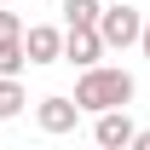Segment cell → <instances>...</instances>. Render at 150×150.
<instances>
[{"mask_svg":"<svg viewBox=\"0 0 150 150\" xmlns=\"http://www.w3.org/2000/svg\"><path fill=\"white\" fill-rule=\"evenodd\" d=\"M133 93H139V81H133L127 69H110V64L81 69V81H75V104H81V110H93V115H104V110H127Z\"/></svg>","mask_w":150,"mask_h":150,"instance_id":"1","label":"cell"},{"mask_svg":"<svg viewBox=\"0 0 150 150\" xmlns=\"http://www.w3.org/2000/svg\"><path fill=\"white\" fill-rule=\"evenodd\" d=\"M98 35L110 52H127L144 40V18H139V6H104V18H98Z\"/></svg>","mask_w":150,"mask_h":150,"instance_id":"2","label":"cell"},{"mask_svg":"<svg viewBox=\"0 0 150 150\" xmlns=\"http://www.w3.org/2000/svg\"><path fill=\"white\" fill-rule=\"evenodd\" d=\"M93 139H98V150H127L133 139H139V127H133L127 110H104V115L93 121Z\"/></svg>","mask_w":150,"mask_h":150,"instance_id":"3","label":"cell"},{"mask_svg":"<svg viewBox=\"0 0 150 150\" xmlns=\"http://www.w3.org/2000/svg\"><path fill=\"white\" fill-rule=\"evenodd\" d=\"M110 52V46H104V35H98V29H69V35H64V58H69L75 69H98V58Z\"/></svg>","mask_w":150,"mask_h":150,"instance_id":"4","label":"cell"},{"mask_svg":"<svg viewBox=\"0 0 150 150\" xmlns=\"http://www.w3.org/2000/svg\"><path fill=\"white\" fill-rule=\"evenodd\" d=\"M35 121H40V133H75V121H81V104L75 98H40L35 104Z\"/></svg>","mask_w":150,"mask_h":150,"instance_id":"5","label":"cell"},{"mask_svg":"<svg viewBox=\"0 0 150 150\" xmlns=\"http://www.w3.org/2000/svg\"><path fill=\"white\" fill-rule=\"evenodd\" d=\"M23 52H29V64H58L64 58V35L52 23H35V29H23Z\"/></svg>","mask_w":150,"mask_h":150,"instance_id":"6","label":"cell"},{"mask_svg":"<svg viewBox=\"0 0 150 150\" xmlns=\"http://www.w3.org/2000/svg\"><path fill=\"white\" fill-rule=\"evenodd\" d=\"M98 18H104L98 0H64V23L69 29H98Z\"/></svg>","mask_w":150,"mask_h":150,"instance_id":"7","label":"cell"},{"mask_svg":"<svg viewBox=\"0 0 150 150\" xmlns=\"http://www.w3.org/2000/svg\"><path fill=\"white\" fill-rule=\"evenodd\" d=\"M29 64V52H23V40H6L0 46V81H18V69Z\"/></svg>","mask_w":150,"mask_h":150,"instance_id":"8","label":"cell"},{"mask_svg":"<svg viewBox=\"0 0 150 150\" xmlns=\"http://www.w3.org/2000/svg\"><path fill=\"white\" fill-rule=\"evenodd\" d=\"M23 104H29V98H23V87H18V81H0V121H12Z\"/></svg>","mask_w":150,"mask_h":150,"instance_id":"9","label":"cell"},{"mask_svg":"<svg viewBox=\"0 0 150 150\" xmlns=\"http://www.w3.org/2000/svg\"><path fill=\"white\" fill-rule=\"evenodd\" d=\"M6 40H23V18L18 12H0V46H6Z\"/></svg>","mask_w":150,"mask_h":150,"instance_id":"10","label":"cell"},{"mask_svg":"<svg viewBox=\"0 0 150 150\" xmlns=\"http://www.w3.org/2000/svg\"><path fill=\"white\" fill-rule=\"evenodd\" d=\"M127 150H150V127H139V139H133Z\"/></svg>","mask_w":150,"mask_h":150,"instance_id":"11","label":"cell"},{"mask_svg":"<svg viewBox=\"0 0 150 150\" xmlns=\"http://www.w3.org/2000/svg\"><path fill=\"white\" fill-rule=\"evenodd\" d=\"M139 52H144V58H150V23H144V40H139Z\"/></svg>","mask_w":150,"mask_h":150,"instance_id":"12","label":"cell"}]
</instances>
